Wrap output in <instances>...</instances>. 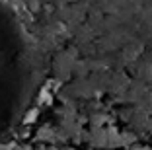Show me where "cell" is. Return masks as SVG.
Masks as SVG:
<instances>
[{"label": "cell", "mask_w": 152, "mask_h": 150, "mask_svg": "<svg viewBox=\"0 0 152 150\" xmlns=\"http://www.w3.org/2000/svg\"><path fill=\"white\" fill-rule=\"evenodd\" d=\"M74 51H68V53H61L57 57V61H55V70H57V74L61 76V78H64V76L70 74V68L72 64H74Z\"/></svg>", "instance_id": "obj_1"}, {"label": "cell", "mask_w": 152, "mask_h": 150, "mask_svg": "<svg viewBox=\"0 0 152 150\" xmlns=\"http://www.w3.org/2000/svg\"><path fill=\"white\" fill-rule=\"evenodd\" d=\"M37 140H57V131L55 129H51L49 125H45V127L39 129V132H37Z\"/></svg>", "instance_id": "obj_2"}]
</instances>
